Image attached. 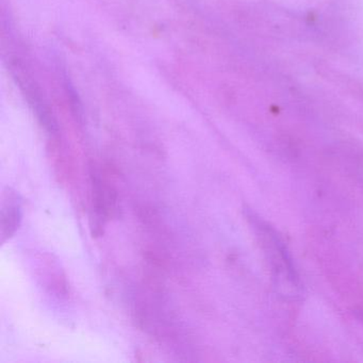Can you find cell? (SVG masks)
I'll list each match as a JSON object with an SVG mask.
<instances>
[{
	"label": "cell",
	"instance_id": "6da1fadb",
	"mask_svg": "<svg viewBox=\"0 0 363 363\" xmlns=\"http://www.w3.org/2000/svg\"><path fill=\"white\" fill-rule=\"evenodd\" d=\"M247 218L260 238L265 254L271 263L276 286L280 290L286 291V295H296L301 289V281L286 243L277 231L258 216L250 211Z\"/></svg>",
	"mask_w": 363,
	"mask_h": 363
},
{
	"label": "cell",
	"instance_id": "7a4b0ae2",
	"mask_svg": "<svg viewBox=\"0 0 363 363\" xmlns=\"http://www.w3.org/2000/svg\"><path fill=\"white\" fill-rule=\"evenodd\" d=\"M23 211L20 197L16 193H6L0 213L1 242L11 239L20 228Z\"/></svg>",
	"mask_w": 363,
	"mask_h": 363
},
{
	"label": "cell",
	"instance_id": "3957f363",
	"mask_svg": "<svg viewBox=\"0 0 363 363\" xmlns=\"http://www.w3.org/2000/svg\"><path fill=\"white\" fill-rule=\"evenodd\" d=\"M93 179V205L95 213L99 220H105L108 216H112L116 208V192L108 186L105 182L92 175Z\"/></svg>",
	"mask_w": 363,
	"mask_h": 363
}]
</instances>
